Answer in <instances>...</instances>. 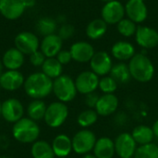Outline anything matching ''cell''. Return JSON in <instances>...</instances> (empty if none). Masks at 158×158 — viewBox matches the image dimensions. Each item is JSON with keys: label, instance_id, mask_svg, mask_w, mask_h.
<instances>
[{"label": "cell", "instance_id": "60d3db41", "mask_svg": "<svg viewBox=\"0 0 158 158\" xmlns=\"http://www.w3.org/2000/svg\"><path fill=\"white\" fill-rule=\"evenodd\" d=\"M3 64H2V61L0 60V76L2 75V73H3Z\"/></svg>", "mask_w": 158, "mask_h": 158}, {"label": "cell", "instance_id": "2e32d148", "mask_svg": "<svg viewBox=\"0 0 158 158\" xmlns=\"http://www.w3.org/2000/svg\"><path fill=\"white\" fill-rule=\"evenodd\" d=\"M69 51H70L72 59L79 63L90 62L95 53L94 46L88 42H84V41L74 43L70 46Z\"/></svg>", "mask_w": 158, "mask_h": 158}, {"label": "cell", "instance_id": "d4e9b609", "mask_svg": "<svg viewBox=\"0 0 158 158\" xmlns=\"http://www.w3.org/2000/svg\"><path fill=\"white\" fill-rule=\"evenodd\" d=\"M109 74V76H111L118 82V84H126L131 81V79H132L129 65L124 62H119L113 65Z\"/></svg>", "mask_w": 158, "mask_h": 158}, {"label": "cell", "instance_id": "7402d4cb", "mask_svg": "<svg viewBox=\"0 0 158 158\" xmlns=\"http://www.w3.org/2000/svg\"><path fill=\"white\" fill-rule=\"evenodd\" d=\"M52 149L56 157H67L72 149V140L66 134H58L53 140Z\"/></svg>", "mask_w": 158, "mask_h": 158}, {"label": "cell", "instance_id": "ee69618b", "mask_svg": "<svg viewBox=\"0 0 158 158\" xmlns=\"http://www.w3.org/2000/svg\"><path fill=\"white\" fill-rule=\"evenodd\" d=\"M0 158H9V157H6V156H0Z\"/></svg>", "mask_w": 158, "mask_h": 158}, {"label": "cell", "instance_id": "1f68e13d", "mask_svg": "<svg viewBox=\"0 0 158 158\" xmlns=\"http://www.w3.org/2000/svg\"><path fill=\"white\" fill-rule=\"evenodd\" d=\"M133 158H158V145L154 143L140 145Z\"/></svg>", "mask_w": 158, "mask_h": 158}, {"label": "cell", "instance_id": "7c38bea8", "mask_svg": "<svg viewBox=\"0 0 158 158\" xmlns=\"http://www.w3.org/2000/svg\"><path fill=\"white\" fill-rule=\"evenodd\" d=\"M90 67L93 72L97 76H106L110 73L113 67V61L109 54L105 51H99L94 53L90 61Z\"/></svg>", "mask_w": 158, "mask_h": 158}, {"label": "cell", "instance_id": "f35d334b", "mask_svg": "<svg viewBox=\"0 0 158 158\" xmlns=\"http://www.w3.org/2000/svg\"><path fill=\"white\" fill-rule=\"evenodd\" d=\"M152 131H153V133H154L155 137L158 138V119L156 121H155V123L153 124V126H152Z\"/></svg>", "mask_w": 158, "mask_h": 158}, {"label": "cell", "instance_id": "f1b7e54d", "mask_svg": "<svg viewBox=\"0 0 158 158\" xmlns=\"http://www.w3.org/2000/svg\"><path fill=\"white\" fill-rule=\"evenodd\" d=\"M46 108L47 106L43 100L34 99L28 105L27 107V114L29 116V118L34 121L44 119L46 112Z\"/></svg>", "mask_w": 158, "mask_h": 158}, {"label": "cell", "instance_id": "ab89813d", "mask_svg": "<svg viewBox=\"0 0 158 158\" xmlns=\"http://www.w3.org/2000/svg\"><path fill=\"white\" fill-rule=\"evenodd\" d=\"M82 158H97L94 154H86V155H83Z\"/></svg>", "mask_w": 158, "mask_h": 158}, {"label": "cell", "instance_id": "ba28073f", "mask_svg": "<svg viewBox=\"0 0 158 158\" xmlns=\"http://www.w3.org/2000/svg\"><path fill=\"white\" fill-rule=\"evenodd\" d=\"M99 76H97L92 70L82 71L77 76L75 80L77 92L85 95L94 93L99 86Z\"/></svg>", "mask_w": 158, "mask_h": 158}, {"label": "cell", "instance_id": "d590c367", "mask_svg": "<svg viewBox=\"0 0 158 158\" xmlns=\"http://www.w3.org/2000/svg\"><path fill=\"white\" fill-rule=\"evenodd\" d=\"M45 59H46L45 56L42 53V51L39 50L30 55V62L34 67H42Z\"/></svg>", "mask_w": 158, "mask_h": 158}, {"label": "cell", "instance_id": "e575fe53", "mask_svg": "<svg viewBox=\"0 0 158 158\" xmlns=\"http://www.w3.org/2000/svg\"><path fill=\"white\" fill-rule=\"evenodd\" d=\"M75 32V28L71 24H63L58 30V36L62 40H68L73 36Z\"/></svg>", "mask_w": 158, "mask_h": 158}, {"label": "cell", "instance_id": "52a82bcc", "mask_svg": "<svg viewBox=\"0 0 158 158\" xmlns=\"http://www.w3.org/2000/svg\"><path fill=\"white\" fill-rule=\"evenodd\" d=\"M15 47L23 55H31L40 48L38 37L31 31H21L14 39Z\"/></svg>", "mask_w": 158, "mask_h": 158}, {"label": "cell", "instance_id": "8fae6325", "mask_svg": "<svg viewBox=\"0 0 158 158\" xmlns=\"http://www.w3.org/2000/svg\"><path fill=\"white\" fill-rule=\"evenodd\" d=\"M102 19L107 24H118L125 16V6L118 0H113L105 4L102 8Z\"/></svg>", "mask_w": 158, "mask_h": 158}, {"label": "cell", "instance_id": "484cf974", "mask_svg": "<svg viewBox=\"0 0 158 158\" xmlns=\"http://www.w3.org/2000/svg\"><path fill=\"white\" fill-rule=\"evenodd\" d=\"M131 135L139 145H144L153 143L155 135L153 133L152 128L146 125H139L135 127L131 132Z\"/></svg>", "mask_w": 158, "mask_h": 158}, {"label": "cell", "instance_id": "8d00e7d4", "mask_svg": "<svg viewBox=\"0 0 158 158\" xmlns=\"http://www.w3.org/2000/svg\"><path fill=\"white\" fill-rule=\"evenodd\" d=\"M61 65H67L72 60V56L69 50H61L56 56Z\"/></svg>", "mask_w": 158, "mask_h": 158}, {"label": "cell", "instance_id": "b9f144b4", "mask_svg": "<svg viewBox=\"0 0 158 158\" xmlns=\"http://www.w3.org/2000/svg\"><path fill=\"white\" fill-rule=\"evenodd\" d=\"M101 1H103L105 3H107V2H110V1H113V0H101Z\"/></svg>", "mask_w": 158, "mask_h": 158}, {"label": "cell", "instance_id": "7bdbcfd3", "mask_svg": "<svg viewBox=\"0 0 158 158\" xmlns=\"http://www.w3.org/2000/svg\"><path fill=\"white\" fill-rule=\"evenodd\" d=\"M1 107H2V103L0 102V116H1Z\"/></svg>", "mask_w": 158, "mask_h": 158}, {"label": "cell", "instance_id": "cb8c5ba5", "mask_svg": "<svg viewBox=\"0 0 158 158\" xmlns=\"http://www.w3.org/2000/svg\"><path fill=\"white\" fill-rule=\"evenodd\" d=\"M107 31V23L103 19H95L89 22L86 27V35L92 40L102 38Z\"/></svg>", "mask_w": 158, "mask_h": 158}, {"label": "cell", "instance_id": "83f0119b", "mask_svg": "<svg viewBox=\"0 0 158 158\" xmlns=\"http://www.w3.org/2000/svg\"><path fill=\"white\" fill-rule=\"evenodd\" d=\"M31 153L33 158H55L52 145L45 141H36L32 143Z\"/></svg>", "mask_w": 158, "mask_h": 158}, {"label": "cell", "instance_id": "836d02e7", "mask_svg": "<svg viewBox=\"0 0 158 158\" xmlns=\"http://www.w3.org/2000/svg\"><path fill=\"white\" fill-rule=\"evenodd\" d=\"M118 82L111 77V76H104L99 81L98 88L104 94H114L118 89Z\"/></svg>", "mask_w": 158, "mask_h": 158}, {"label": "cell", "instance_id": "7dc6e473", "mask_svg": "<svg viewBox=\"0 0 158 158\" xmlns=\"http://www.w3.org/2000/svg\"><path fill=\"white\" fill-rule=\"evenodd\" d=\"M126 1H128V0H126Z\"/></svg>", "mask_w": 158, "mask_h": 158}, {"label": "cell", "instance_id": "3957f363", "mask_svg": "<svg viewBox=\"0 0 158 158\" xmlns=\"http://www.w3.org/2000/svg\"><path fill=\"white\" fill-rule=\"evenodd\" d=\"M12 135L16 141L21 143H33L40 135V128L36 121L29 118H22L14 123Z\"/></svg>", "mask_w": 158, "mask_h": 158}, {"label": "cell", "instance_id": "74e56055", "mask_svg": "<svg viewBox=\"0 0 158 158\" xmlns=\"http://www.w3.org/2000/svg\"><path fill=\"white\" fill-rule=\"evenodd\" d=\"M99 97H100V96H99L95 92L86 94V97H85V105H86L90 109L95 108Z\"/></svg>", "mask_w": 158, "mask_h": 158}, {"label": "cell", "instance_id": "d6a6232c", "mask_svg": "<svg viewBox=\"0 0 158 158\" xmlns=\"http://www.w3.org/2000/svg\"><path fill=\"white\" fill-rule=\"evenodd\" d=\"M137 25L130 19H123L117 24L118 31L124 37H131L135 35L137 31Z\"/></svg>", "mask_w": 158, "mask_h": 158}, {"label": "cell", "instance_id": "30bf717a", "mask_svg": "<svg viewBox=\"0 0 158 158\" xmlns=\"http://www.w3.org/2000/svg\"><path fill=\"white\" fill-rule=\"evenodd\" d=\"M24 113L21 102L16 98L6 99L2 103L1 116L9 123H16L22 118Z\"/></svg>", "mask_w": 158, "mask_h": 158}, {"label": "cell", "instance_id": "7a4b0ae2", "mask_svg": "<svg viewBox=\"0 0 158 158\" xmlns=\"http://www.w3.org/2000/svg\"><path fill=\"white\" fill-rule=\"evenodd\" d=\"M131 78L139 82H148L155 75V66L151 59L142 53L135 54L129 62Z\"/></svg>", "mask_w": 158, "mask_h": 158}, {"label": "cell", "instance_id": "4fadbf2b", "mask_svg": "<svg viewBox=\"0 0 158 158\" xmlns=\"http://www.w3.org/2000/svg\"><path fill=\"white\" fill-rule=\"evenodd\" d=\"M26 7L25 0H0V14L9 20L20 18Z\"/></svg>", "mask_w": 158, "mask_h": 158}, {"label": "cell", "instance_id": "f546056e", "mask_svg": "<svg viewBox=\"0 0 158 158\" xmlns=\"http://www.w3.org/2000/svg\"><path fill=\"white\" fill-rule=\"evenodd\" d=\"M36 27H37V31H39V33L44 37L50 34H54L55 31H56L57 24H56V19L49 18V17H44L38 20Z\"/></svg>", "mask_w": 158, "mask_h": 158}, {"label": "cell", "instance_id": "e0dca14e", "mask_svg": "<svg viewBox=\"0 0 158 158\" xmlns=\"http://www.w3.org/2000/svg\"><path fill=\"white\" fill-rule=\"evenodd\" d=\"M24 76L19 70H6L0 76V86L6 91H16L24 84Z\"/></svg>", "mask_w": 158, "mask_h": 158}, {"label": "cell", "instance_id": "6da1fadb", "mask_svg": "<svg viewBox=\"0 0 158 158\" xmlns=\"http://www.w3.org/2000/svg\"><path fill=\"white\" fill-rule=\"evenodd\" d=\"M23 87L31 98L43 99L53 92V80L43 72H34L25 80Z\"/></svg>", "mask_w": 158, "mask_h": 158}, {"label": "cell", "instance_id": "c3c4849f", "mask_svg": "<svg viewBox=\"0 0 158 158\" xmlns=\"http://www.w3.org/2000/svg\"><path fill=\"white\" fill-rule=\"evenodd\" d=\"M131 158H132V157H131Z\"/></svg>", "mask_w": 158, "mask_h": 158}, {"label": "cell", "instance_id": "f6af8a7d", "mask_svg": "<svg viewBox=\"0 0 158 158\" xmlns=\"http://www.w3.org/2000/svg\"><path fill=\"white\" fill-rule=\"evenodd\" d=\"M56 158H68V157H56Z\"/></svg>", "mask_w": 158, "mask_h": 158}, {"label": "cell", "instance_id": "4dcf8cb0", "mask_svg": "<svg viewBox=\"0 0 158 158\" xmlns=\"http://www.w3.org/2000/svg\"><path fill=\"white\" fill-rule=\"evenodd\" d=\"M98 114L95 111V109H86L82 112H81L77 118L78 124L82 128H88L93 126L94 123H96L98 119Z\"/></svg>", "mask_w": 158, "mask_h": 158}, {"label": "cell", "instance_id": "44dd1931", "mask_svg": "<svg viewBox=\"0 0 158 158\" xmlns=\"http://www.w3.org/2000/svg\"><path fill=\"white\" fill-rule=\"evenodd\" d=\"M93 151L97 158H113L116 154L115 143L108 137H101L96 141Z\"/></svg>", "mask_w": 158, "mask_h": 158}, {"label": "cell", "instance_id": "4316f807", "mask_svg": "<svg viewBox=\"0 0 158 158\" xmlns=\"http://www.w3.org/2000/svg\"><path fill=\"white\" fill-rule=\"evenodd\" d=\"M42 72L47 77L55 80L62 75L63 65H61L56 57H48L44 60L42 66Z\"/></svg>", "mask_w": 158, "mask_h": 158}, {"label": "cell", "instance_id": "bcb514c9", "mask_svg": "<svg viewBox=\"0 0 158 158\" xmlns=\"http://www.w3.org/2000/svg\"><path fill=\"white\" fill-rule=\"evenodd\" d=\"M0 91H1V86H0Z\"/></svg>", "mask_w": 158, "mask_h": 158}, {"label": "cell", "instance_id": "5b68a950", "mask_svg": "<svg viewBox=\"0 0 158 158\" xmlns=\"http://www.w3.org/2000/svg\"><path fill=\"white\" fill-rule=\"evenodd\" d=\"M69 117V108L62 102H53L47 108L44 115V121L50 128H58L65 123Z\"/></svg>", "mask_w": 158, "mask_h": 158}, {"label": "cell", "instance_id": "ffe728a7", "mask_svg": "<svg viewBox=\"0 0 158 158\" xmlns=\"http://www.w3.org/2000/svg\"><path fill=\"white\" fill-rule=\"evenodd\" d=\"M1 61L7 70H18L24 63V55L16 47H12L4 53Z\"/></svg>", "mask_w": 158, "mask_h": 158}, {"label": "cell", "instance_id": "5bb4252c", "mask_svg": "<svg viewBox=\"0 0 158 158\" xmlns=\"http://www.w3.org/2000/svg\"><path fill=\"white\" fill-rule=\"evenodd\" d=\"M135 40L143 49L155 48L158 45V31L148 26H138Z\"/></svg>", "mask_w": 158, "mask_h": 158}, {"label": "cell", "instance_id": "ac0fdd59", "mask_svg": "<svg viewBox=\"0 0 158 158\" xmlns=\"http://www.w3.org/2000/svg\"><path fill=\"white\" fill-rule=\"evenodd\" d=\"M63 40L56 33L44 36L40 43V51L48 57H56L62 50Z\"/></svg>", "mask_w": 158, "mask_h": 158}, {"label": "cell", "instance_id": "277c9868", "mask_svg": "<svg viewBox=\"0 0 158 158\" xmlns=\"http://www.w3.org/2000/svg\"><path fill=\"white\" fill-rule=\"evenodd\" d=\"M53 93L62 103H69L74 100L77 95L75 81L69 75H61L53 81Z\"/></svg>", "mask_w": 158, "mask_h": 158}, {"label": "cell", "instance_id": "8992f818", "mask_svg": "<svg viewBox=\"0 0 158 158\" xmlns=\"http://www.w3.org/2000/svg\"><path fill=\"white\" fill-rule=\"evenodd\" d=\"M72 140V149L78 155H86L94 150L97 141L95 134L90 130H81L78 131Z\"/></svg>", "mask_w": 158, "mask_h": 158}, {"label": "cell", "instance_id": "9c48e42d", "mask_svg": "<svg viewBox=\"0 0 158 158\" xmlns=\"http://www.w3.org/2000/svg\"><path fill=\"white\" fill-rule=\"evenodd\" d=\"M115 151L120 158L133 157L137 149V143L131 133H120L115 140Z\"/></svg>", "mask_w": 158, "mask_h": 158}, {"label": "cell", "instance_id": "603a6c76", "mask_svg": "<svg viewBox=\"0 0 158 158\" xmlns=\"http://www.w3.org/2000/svg\"><path fill=\"white\" fill-rule=\"evenodd\" d=\"M112 56L119 61L131 60L135 55L133 44L126 41H119L113 44L111 48Z\"/></svg>", "mask_w": 158, "mask_h": 158}, {"label": "cell", "instance_id": "d6986e66", "mask_svg": "<svg viewBox=\"0 0 158 158\" xmlns=\"http://www.w3.org/2000/svg\"><path fill=\"white\" fill-rule=\"evenodd\" d=\"M118 107V98L114 94H103L99 97L95 106L98 116L108 117L113 115Z\"/></svg>", "mask_w": 158, "mask_h": 158}, {"label": "cell", "instance_id": "9a60e30c", "mask_svg": "<svg viewBox=\"0 0 158 158\" xmlns=\"http://www.w3.org/2000/svg\"><path fill=\"white\" fill-rule=\"evenodd\" d=\"M125 13L128 19L137 24L146 19L148 9L144 0H128L125 6Z\"/></svg>", "mask_w": 158, "mask_h": 158}]
</instances>
